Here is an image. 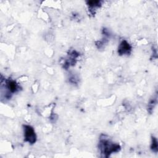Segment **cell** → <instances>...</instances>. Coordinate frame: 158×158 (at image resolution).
I'll use <instances>...</instances> for the list:
<instances>
[{
  "label": "cell",
  "mask_w": 158,
  "mask_h": 158,
  "mask_svg": "<svg viewBox=\"0 0 158 158\" xmlns=\"http://www.w3.org/2000/svg\"><path fill=\"white\" fill-rule=\"evenodd\" d=\"M131 51L130 44L125 40L122 41L118 48V53L120 55L129 54Z\"/></svg>",
  "instance_id": "3"
},
{
  "label": "cell",
  "mask_w": 158,
  "mask_h": 158,
  "mask_svg": "<svg viewBox=\"0 0 158 158\" xmlns=\"http://www.w3.org/2000/svg\"><path fill=\"white\" fill-rule=\"evenodd\" d=\"M7 88L10 93H15L19 89V86L17 83L12 80H9L6 81Z\"/></svg>",
  "instance_id": "4"
},
{
  "label": "cell",
  "mask_w": 158,
  "mask_h": 158,
  "mask_svg": "<svg viewBox=\"0 0 158 158\" xmlns=\"http://www.w3.org/2000/svg\"><path fill=\"white\" fill-rule=\"evenodd\" d=\"M25 141L30 144H33L36 141V135L33 127L30 125H23Z\"/></svg>",
  "instance_id": "2"
},
{
  "label": "cell",
  "mask_w": 158,
  "mask_h": 158,
  "mask_svg": "<svg viewBox=\"0 0 158 158\" xmlns=\"http://www.w3.org/2000/svg\"><path fill=\"white\" fill-rule=\"evenodd\" d=\"M87 4L89 10H92L101 6V2L99 1H89L87 2Z\"/></svg>",
  "instance_id": "5"
},
{
  "label": "cell",
  "mask_w": 158,
  "mask_h": 158,
  "mask_svg": "<svg viewBox=\"0 0 158 158\" xmlns=\"http://www.w3.org/2000/svg\"><path fill=\"white\" fill-rule=\"evenodd\" d=\"M99 148L101 154H102L104 157H108L110 154L118 152L120 149V147L118 144L110 141L104 135H102V138H100Z\"/></svg>",
  "instance_id": "1"
},
{
  "label": "cell",
  "mask_w": 158,
  "mask_h": 158,
  "mask_svg": "<svg viewBox=\"0 0 158 158\" xmlns=\"http://www.w3.org/2000/svg\"><path fill=\"white\" fill-rule=\"evenodd\" d=\"M156 98L155 99H153V100H151L149 103L148 104V108L149 109H152L154 107V106L156 105Z\"/></svg>",
  "instance_id": "7"
},
{
  "label": "cell",
  "mask_w": 158,
  "mask_h": 158,
  "mask_svg": "<svg viewBox=\"0 0 158 158\" xmlns=\"http://www.w3.org/2000/svg\"><path fill=\"white\" fill-rule=\"evenodd\" d=\"M157 140L155 137H152V143H151V149L152 151L157 152Z\"/></svg>",
  "instance_id": "6"
}]
</instances>
